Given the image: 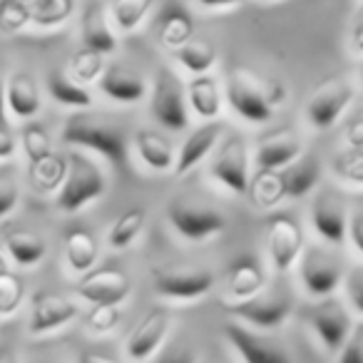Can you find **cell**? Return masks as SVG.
I'll list each match as a JSON object with an SVG mask.
<instances>
[{"instance_id":"6da1fadb","label":"cell","mask_w":363,"mask_h":363,"mask_svg":"<svg viewBox=\"0 0 363 363\" xmlns=\"http://www.w3.org/2000/svg\"><path fill=\"white\" fill-rule=\"evenodd\" d=\"M62 142L80 150H92L105 157L117 169H125L127 164V142L125 135L115 125L100 120L87 110L70 115L62 125Z\"/></svg>"},{"instance_id":"7a4b0ae2","label":"cell","mask_w":363,"mask_h":363,"mask_svg":"<svg viewBox=\"0 0 363 363\" xmlns=\"http://www.w3.org/2000/svg\"><path fill=\"white\" fill-rule=\"evenodd\" d=\"M102 169L82 152H70L65 160V177L55 192V202L62 212H77L85 204L95 202L105 192Z\"/></svg>"},{"instance_id":"3957f363","label":"cell","mask_w":363,"mask_h":363,"mask_svg":"<svg viewBox=\"0 0 363 363\" xmlns=\"http://www.w3.org/2000/svg\"><path fill=\"white\" fill-rule=\"evenodd\" d=\"M224 308L239 323L254 328V331H277L279 326H284L289 321V316L294 311V301L289 294L281 291H259L257 296L244 298V301H229Z\"/></svg>"},{"instance_id":"277c9868","label":"cell","mask_w":363,"mask_h":363,"mask_svg":"<svg viewBox=\"0 0 363 363\" xmlns=\"http://www.w3.org/2000/svg\"><path fill=\"white\" fill-rule=\"evenodd\" d=\"M306 321L311 326V331L316 333L318 343L328 353H336L346 343V338L351 336V331L356 328V323L361 318L353 316L351 308L341 298L326 296V298H318V303H313L308 308Z\"/></svg>"},{"instance_id":"5b68a950","label":"cell","mask_w":363,"mask_h":363,"mask_svg":"<svg viewBox=\"0 0 363 363\" xmlns=\"http://www.w3.org/2000/svg\"><path fill=\"white\" fill-rule=\"evenodd\" d=\"M227 102L244 122L252 125H264L272 120L274 110L267 102L264 92V80L244 67H234L227 80Z\"/></svg>"},{"instance_id":"8992f818","label":"cell","mask_w":363,"mask_h":363,"mask_svg":"<svg viewBox=\"0 0 363 363\" xmlns=\"http://www.w3.org/2000/svg\"><path fill=\"white\" fill-rule=\"evenodd\" d=\"M155 291L172 301H197L214 286V274L207 267H164L152 272Z\"/></svg>"},{"instance_id":"52a82bcc","label":"cell","mask_w":363,"mask_h":363,"mask_svg":"<svg viewBox=\"0 0 363 363\" xmlns=\"http://www.w3.org/2000/svg\"><path fill=\"white\" fill-rule=\"evenodd\" d=\"M353 97H356V87H353L351 77L348 75L328 77L308 97V105H306L308 122L316 130H328L348 110Z\"/></svg>"},{"instance_id":"ba28073f","label":"cell","mask_w":363,"mask_h":363,"mask_svg":"<svg viewBox=\"0 0 363 363\" xmlns=\"http://www.w3.org/2000/svg\"><path fill=\"white\" fill-rule=\"evenodd\" d=\"M150 115L155 117V122H160V125L169 132H182L189 122L184 90H182L174 72L164 70V67L157 72L155 82H152Z\"/></svg>"},{"instance_id":"9c48e42d","label":"cell","mask_w":363,"mask_h":363,"mask_svg":"<svg viewBox=\"0 0 363 363\" xmlns=\"http://www.w3.org/2000/svg\"><path fill=\"white\" fill-rule=\"evenodd\" d=\"M172 229L187 242H204L224 229L222 212L207 207V204L192 202V199H174L167 209Z\"/></svg>"},{"instance_id":"30bf717a","label":"cell","mask_w":363,"mask_h":363,"mask_svg":"<svg viewBox=\"0 0 363 363\" xmlns=\"http://www.w3.org/2000/svg\"><path fill=\"white\" fill-rule=\"evenodd\" d=\"M298 262H301L298 277H301V284L308 296L326 298L336 294V289L341 286V279H343V267L333 254H328L326 249L311 244V247H303Z\"/></svg>"},{"instance_id":"8fae6325","label":"cell","mask_w":363,"mask_h":363,"mask_svg":"<svg viewBox=\"0 0 363 363\" xmlns=\"http://www.w3.org/2000/svg\"><path fill=\"white\" fill-rule=\"evenodd\" d=\"M172 328V313L164 306H155L140 318L132 333L125 341V356L130 363H145L152 356H157L162 346L167 343Z\"/></svg>"},{"instance_id":"7c38bea8","label":"cell","mask_w":363,"mask_h":363,"mask_svg":"<svg viewBox=\"0 0 363 363\" xmlns=\"http://www.w3.org/2000/svg\"><path fill=\"white\" fill-rule=\"evenodd\" d=\"M224 338L242 363H294L289 351L279 341L269 336H262L254 328L244 326L239 321H229L224 326Z\"/></svg>"},{"instance_id":"4fadbf2b","label":"cell","mask_w":363,"mask_h":363,"mask_svg":"<svg viewBox=\"0 0 363 363\" xmlns=\"http://www.w3.org/2000/svg\"><path fill=\"white\" fill-rule=\"evenodd\" d=\"M269 259L279 274L289 272L303 252V229L291 214H274L267 229Z\"/></svg>"},{"instance_id":"5bb4252c","label":"cell","mask_w":363,"mask_h":363,"mask_svg":"<svg viewBox=\"0 0 363 363\" xmlns=\"http://www.w3.org/2000/svg\"><path fill=\"white\" fill-rule=\"evenodd\" d=\"M130 279L120 269H90L82 274L80 281L75 284V291L82 301L92 306H120L130 296Z\"/></svg>"},{"instance_id":"9a60e30c","label":"cell","mask_w":363,"mask_h":363,"mask_svg":"<svg viewBox=\"0 0 363 363\" xmlns=\"http://www.w3.org/2000/svg\"><path fill=\"white\" fill-rule=\"evenodd\" d=\"M348 204L341 192L331 187H323L316 192L311 202V222L318 237L326 239L333 247H341L346 242V224H348Z\"/></svg>"},{"instance_id":"2e32d148","label":"cell","mask_w":363,"mask_h":363,"mask_svg":"<svg viewBox=\"0 0 363 363\" xmlns=\"http://www.w3.org/2000/svg\"><path fill=\"white\" fill-rule=\"evenodd\" d=\"M249 147L247 142L242 140L239 135H232L227 142L222 145L219 155L214 157L212 162V177L224 184L227 189H232L234 194H244L247 192V184H249Z\"/></svg>"},{"instance_id":"e0dca14e","label":"cell","mask_w":363,"mask_h":363,"mask_svg":"<svg viewBox=\"0 0 363 363\" xmlns=\"http://www.w3.org/2000/svg\"><path fill=\"white\" fill-rule=\"evenodd\" d=\"M80 308L75 301L57 294L38 291L30 303V321H28V333L30 336H48V333L57 331V328L67 326L75 321Z\"/></svg>"},{"instance_id":"ac0fdd59","label":"cell","mask_w":363,"mask_h":363,"mask_svg":"<svg viewBox=\"0 0 363 363\" xmlns=\"http://www.w3.org/2000/svg\"><path fill=\"white\" fill-rule=\"evenodd\" d=\"M303 152V142L296 130L291 127H279L267 135L259 137L257 150H254V162L259 169L279 172L294 162Z\"/></svg>"},{"instance_id":"d6986e66","label":"cell","mask_w":363,"mask_h":363,"mask_svg":"<svg viewBox=\"0 0 363 363\" xmlns=\"http://www.w3.org/2000/svg\"><path fill=\"white\" fill-rule=\"evenodd\" d=\"M97 82H100L102 95H107L115 102H122V105H135L147 95V82L142 80L140 72L127 65H120V62L105 65Z\"/></svg>"},{"instance_id":"ffe728a7","label":"cell","mask_w":363,"mask_h":363,"mask_svg":"<svg viewBox=\"0 0 363 363\" xmlns=\"http://www.w3.org/2000/svg\"><path fill=\"white\" fill-rule=\"evenodd\" d=\"M284 197L301 199L318 184L321 177V162L313 152H301L294 162H289L284 169L277 172Z\"/></svg>"},{"instance_id":"44dd1931","label":"cell","mask_w":363,"mask_h":363,"mask_svg":"<svg viewBox=\"0 0 363 363\" xmlns=\"http://www.w3.org/2000/svg\"><path fill=\"white\" fill-rule=\"evenodd\" d=\"M219 135H222V125H219L217 120L204 122L202 127L189 132L187 140L182 142L179 152H174V167H172V172H174L177 177H182L184 172L194 169V167L214 150Z\"/></svg>"},{"instance_id":"7402d4cb","label":"cell","mask_w":363,"mask_h":363,"mask_svg":"<svg viewBox=\"0 0 363 363\" xmlns=\"http://www.w3.org/2000/svg\"><path fill=\"white\" fill-rule=\"evenodd\" d=\"M267 286V274L262 264L254 257H242L229 267L227 277V294L229 301H244V298L257 296Z\"/></svg>"},{"instance_id":"603a6c76","label":"cell","mask_w":363,"mask_h":363,"mask_svg":"<svg viewBox=\"0 0 363 363\" xmlns=\"http://www.w3.org/2000/svg\"><path fill=\"white\" fill-rule=\"evenodd\" d=\"M82 48L97 52V55L107 57L117 50V38L110 28V21H107V11L100 6V3H92L90 8L82 16Z\"/></svg>"},{"instance_id":"cb8c5ba5","label":"cell","mask_w":363,"mask_h":363,"mask_svg":"<svg viewBox=\"0 0 363 363\" xmlns=\"http://www.w3.org/2000/svg\"><path fill=\"white\" fill-rule=\"evenodd\" d=\"M6 105L18 120H30L40 112V90L30 72H13L6 82Z\"/></svg>"},{"instance_id":"d4e9b609","label":"cell","mask_w":363,"mask_h":363,"mask_svg":"<svg viewBox=\"0 0 363 363\" xmlns=\"http://www.w3.org/2000/svg\"><path fill=\"white\" fill-rule=\"evenodd\" d=\"M187 100L197 117H204L207 122L217 120L224 105L217 77H212L209 72L207 75H194L187 82Z\"/></svg>"},{"instance_id":"484cf974","label":"cell","mask_w":363,"mask_h":363,"mask_svg":"<svg viewBox=\"0 0 363 363\" xmlns=\"http://www.w3.org/2000/svg\"><path fill=\"white\" fill-rule=\"evenodd\" d=\"M135 150L140 160L155 172H172L174 167V150L162 135L152 130H137L135 132Z\"/></svg>"},{"instance_id":"4316f807","label":"cell","mask_w":363,"mask_h":363,"mask_svg":"<svg viewBox=\"0 0 363 363\" xmlns=\"http://www.w3.org/2000/svg\"><path fill=\"white\" fill-rule=\"evenodd\" d=\"M48 92L62 107H72V110H90L92 107L90 87L75 82L65 70L50 72V77H48Z\"/></svg>"},{"instance_id":"83f0119b","label":"cell","mask_w":363,"mask_h":363,"mask_svg":"<svg viewBox=\"0 0 363 363\" xmlns=\"http://www.w3.org/2000/svg\"><path fill=\"white\" fill-rule=\"evenodd\" d=\"M6 249L18 267H35L45 259L48 244L38 232L30 229H16L6 237Z\"/></svg>"},{"instance_id":"f1b7e54d","label":"cell","mask_w":363,"mask_h":363,"mask_svg":"<svg viewBox=\"0 0 363 363\" xmlns=\"http://www.w3.org/2000/svg\"><path fill=\"white\" fill-rule=\"evenodd\" d=\"M65 259L67 267L75 274H87L97 262V242L85 229H72L65 239Z\"/></svg>"},{"instance_id":"f546056e","label":"cell","mask_w":363,"mask_h":363,"mask_svg":"<svg viewBox=\"0 0 363 363\" xmlns=\"http://www.w3.org/2000/svg\"><path fill=\"white\" fill-rule=\"evenodd\" d=\"M177 60L184 70L192 75H207L217 62V50L209 40H199V38H189L184 45L177 48Z\"/></svg>"},{"instance_id":"4dcf8cb0","label":"cell","mask_w":363,"mask_h":363,"mask_svg":"<svg viewBox=\"0 0 363 363\" xmlns=\"http://www.w3.org/2000/svg\"><path fill=\"white\" fill-rule=\"evenodd\" d=\"M30 26L40 30H55L72 16V0H28Z\"/></svg>"},{"instance_id":"1f68e13d","label":"cell","mask_w":363,"mask_h":363,"mask_svg":"<svg viewBox=\"0 0 363 363\" xmlns=\"http://www.w3.org/2000/svg\"><path fill=\"white\" fill-rule=\"evenodd\" d=\"M147 224V212L142 207L127 209L125 214L115 219V224L110 227V234H107V242H110L112 249H127L130 244H135V239L142 234Z\"/></svg>"},{"instance_id":"d6a6232c","label":"cell","mask_w":363,"mask_h":363,"mask_svg":"<svg viewBox=\"0 0 363 363\" xmlns=\"http://www.w3.org/2000/svg\"><path fill=\"white\" fill-rule=\"evenodd\" d=\"M155 0H110V18L120 30L132 33L145 23Z\"/></svg>"},{"instance_id":"836d02e7","label":"cell","mask_w":363,"mask_h":363,"mask_svg":"<svg viewBox=\"0 0 363 363\" xmlns=\"http://www.w3.org/2000/svg\"><path fill=\"white\" fill-rule=\"evenodd\" d=\"M247 192L252 194V199L259 207H277L284 199L281 184H279V174L269 169H259L257 177H249Z\"/></svg>"},{"instance_id":"e575fe53","label":"cell","mask_w":363,"mask_h":363,"mask_svg":"<svg viewBox=\"0 0 363 363\" xmlns=\"http://www.w3.org/2000/svg\"><path fill=\"white\" fill-rule=\"evenodd\" d=\"M21 142H23V150H26L30 164H38V162L48 160V157L52 155L50 132H48L40 122H30L28 127H23Z\"/></svg>"},{"instance_id":"d590c367","label":"cell","mask_w":363,"mask_h":363,"mask_svg":"<svg viewBox=\"0 0 363 363\" xmlns=\"http://www.w3.org/2000/svg\"><path fill=\"white\" fill-rule=\"evenodd\" d=\"M62 177H65V160L57 155H50L38 164H30V179L40 192H57Z\"/></svg>"},{"instance_id":"8d00e7d4","label":"cell","mask_w":363,"mask_h":363,"mask_svg":"<svg viewBox=\"0 0 363 363\" xmlns=\"http://www.w3.org/2000/svg\"><path fill=\"white\" fill-rule=\"evenodd\" d=\"M102 70H105V57L87 50V48L77 50L70 60V77L85 87L90 85V82H95L97 77L102 75Z\"/></svg>"},{"instance_id":"74e56055","label":"cell","mask_w":363,"mask_h":363,"mask_svg":"<svg viewBox=\"0 0 363 363\" xmlns=\"http://www.w3.org/2000/svg\"><path fill=\"white\" fill-rule=\"evenodd\" d=\"M26 301V284L18 274H0V316H13Z\"/></svg>"},{"instance_id":"f35d334b","label":"cell","mask_w":363,"mask_h":363,"mask_svg":"<svg viewBox=\"0 0 363 363\" xmlns=\"http://www.w3.org/2000/svg\"><path fill=\"white\" fill-rule=\"evenodd\" d=\"M192 18L184 16V13H172V16H167L164 21H162L160 26V40L162 45L167 48H179L184 45V43L192 38Z\"/></svg>"},{"instance_id":"ab89813d","label":"cell","mask_w":363,"mask_h":363,"mask_svg":"<svg viewBox=\"0 0 363 363\" xmlns=\"http://www.w3.org/2000/svg\"><path fill=\"white\" fill-rule=\"evenodd\" d=\"M30 26L28 0H0V30L21 33Z\"/></svg>"},{"instance_id":"60d3db41","label":"cell","mask_w":363,"mask_h":363,"mask_svg":"<svg viewBox=\"0 0 363 363\" xmlns=\"http://www.w3.org/2000/svg\"><path fill=\"white\" fill-rule=\"evenodd\" d=\"M333 174L346 184L361 187L363 184V150H346L333 162Z\"/></svg>"},{"instance_id":"b9f144b4","label":"cell","mask_w":363,"mask_h":363,"mask_svg":"<svg viewBox=\"0 0 363 363\" xmlns=\"http://www.w3.org/2000/svg\"><path fill=\"white\" fill-rule=\"evenodd\" d=\"M343 281V294H346V306L351 308V313L356 318H361L363 313V267L361 262L353 264V269L346 274Z\"/></svg>"},{"instance_id":"7bdbcfd3","label":"cell","mask_w":363,"mask_h":363,"mask_svg":"<svg viewBox=\"0 0 363 363\" xmlns=\"http://www.w3.org/2000/svg\"><path fill=\"white\" fill-rule=\"evenodd\" d=\"M120 318H122L120 306H92L85 318V326L90 328L92 333L102 336V333L115 331V328L120 326Z\"/></svg>"},{"instance_id":"ee69618b","label":"cell","mask_w":363,"mask_h":363,"mask_svg":"<svg viewBox=\"0 0 363 363\" xmlns=\"http://www.w3.org/2000/svg\"><path fill=\"white\" fill-rule=\"evenodd\" d=\"M160 356H157V361L155 363H197L199 358H197V353H194V348L189 346L187 341H172V343H167V346H162L160 351Z\"/></svg>"},{"instance_id":"f6af8a7d","label":"cell","mask_w":363,"mask_h":363,"mask_svg":"<svg viewBox=\"0 0 363 363\" xmlns=\"http://www.w3.org/2000/svg\"><path fill=\"white\" fill-rule=\"evenodd\" d=\"M336 363H363V326L361 321L351 331L341 348L336 351Z\"/></svg>"},{"instance_id":"bcb514c9","label":"cell","mask_w":363,"mask_h":363,"mask_svg":"<svg viewBox=\"0 0 363 363\" xmlns=\"http://www.w3.org/2000/svg\"><path fill=\"white\" fill-rule=\"evenodd\" d=\"M18 199H21V187L16 177L0 174V219L8 217L18 207Z\"/></svg>"},{"instance_id":"7dc6e473","label":"cell","mask_w":363,"mask_h":363,"mask_svg":"<svg viewBox=\"0 0 363 363\" xmlns=\"http://www.w3.org/2000/svg\"><path fill=\"white\" fill-rule=\"evenodd\" d=\"M346 242H351L356 257L363 254V209L356 207L348 214V224H346Z\"/></svg>"},{"instance_id":"c3c4849f","label":"cell","mask_w":363,"mask_h":363,"mask_svg":"<svg viewBox=\"0 0 363 363\" xmlns=\"http://www.w3.org/2000/svg\"><path fill=\"white\" fill-rule=\"evenodd\" d=\"M264 92H267V102H269V107H279L281 105L284 100H286V87L281 85V82L277 80V77H267V80H264Z\"/></svg>"},{"instance_id":"681fc988","label":"cell","mask_w":363,"mask_h":363,"mask_svg":"<svg viewBox=\"0 0 363 363\" xmlns=\"http://www.w3.org/2000/svg\"><path fill=\"white\" fill-rule=\"evenodd\" d=\"M346 145H348V150H363V122H361V117H353L351 122H348V127H346Z\"/></svg>"},{"instance_id":"f907efd6","label":"cell","mask_w":363,"mask_h":363,"mask_svg":"<svg viewBox=\"0 0 363 363\" xmlns=\"http://www.w3.org/2000/svg\"><path fill=\"white\" fill-rule=\"evenodd\" d=\"M16 150H18V140L13 137L11 130H6V127L0 125V160H11L16 155Z\"/></svg>"},{"instance_id":"816d5d0a","label":"cell","mask_w":363,"mask_h":363,"mask_svg":"<svg viewBox=\"0 0 363 363\" xmlns=\"http://www.w3.org/2000/svg\"><path fill=\"white\" fill-rule=\"evenodd\" d=\"M351 48H353V57L361 60V52H363V30H361V16L356 18L353 23V33H351Z\"/></svg>"},{"instance_id":"f5cc1de1","label":"cell","mask_w":363,"mask_h":363,"mask_svg":"<svg viewBox=\"0 0 363 363\" xmlns=\"http://www.w3.org/2000/svg\"><path fill=\"white\" fill-rule=\"evenodd\" d=\"M199 6L204 8H212V11H224V8H234V6H242L244 0H197Z\"/></svg>"},{"instance_id":"db71d44e","label":"cell","mask_w":363,"mask_h":363,"mask_svg":"<svg viewBox=\"0 0 363 363\" xmlns=\"http://www.w3.org/2000/svg\"><path fill=\"white\" fill-rule=\"evenodd\" d=\"M77 363H120V361H115V358H110V356H102V353L85 351V353H80Z\"/></svg>"},{"instance_id":"11a10c76","label":"cell","mask_w":363,"mask_h":363,"mask_svg":"<svg viewBox=\"0 0 363 363\" xmlns=\"http://www.w3.org/2000/svg\"><path fill=\"white\" fill-rule=\"evenodd\" d=\"M0 363H21V358H18V353H16V348L13 346H0Z\"/></svg>"},{"instance_id":"9f6ffc18","label":"cell","mask_w":363,"mask_h":363,"mask_svg":"<svg viewBox=\"0 0 363 363\" xmlns=\"http://www.w3.org/2000/svg\"><path fill=\"white\" fill-rule=\"evenodd\" d=\"M6 122V75L0 67V125Z\"/></svg>"},{"instance_id":"6f0895ef","label":"cell","mask_w":363,"mask_h":363,"mask_svg":"<svg viewBox=\"0 0 363 363\" xmlns=\"http://www.w3.org/2000/svg\"><path fill=\"white\" fill-rule=\"evenodd\" d=\"M3 272H11V269H8V257H6V252L0 249V274H3Z\"/></svg>"},{"instance_id":"680465c9","label":"cell","mask_w":363,"mask_h":363,"mask_svg":"<svg viewBox=\"0 0 363 363\" xmlns=\"http://www.w3.org/2000/svg\"><path fill=\"white\" fill-rule=\"evenodd\" d=\"M197 363H202V361H197Z\"/></svg>"}]
</instances>
